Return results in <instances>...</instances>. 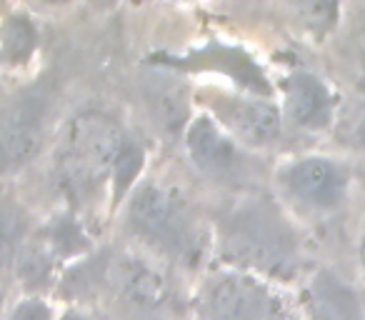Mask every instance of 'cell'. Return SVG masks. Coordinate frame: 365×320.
<instances>
[{"label": "cell", "mask_w": 365, "mask_h": 320, "mask_svg": "<svg viewBox=\"0 0 365 320\" xmlns=\"http://www.w3.org/2000/svg\"><path fill=\"white\" fill-rule=\"evenodd\" d=\"M48 100L41 93L21 98L0 123V170L16 168L38 148Z\"/></svg>", "instance_id": "obj_5"}, {"label": "cell", "mask_w": 365, "mask_h": 320, "mask_svg": "<svg viewBox=\"0 0 365 320\" xmlns=\"http://www.w3.org/2000/svg\"><path fill=\"white\" fill-rule=\"evenodd\" d=\"M283 183L295 200L315 210H330L340 205L348 188V178L328 158H300L288 165Z\"/></svg>", "instance_id": "obj_4"}, {"label": "cell", "mask_w": 365, "mask_h": 320, "mask_svg": "<svg viewBox=\"0 0 365 320\" xmlns=\"http://www.w3.org/2000/svg\"><path fill=\"white\" fill-rule=\"evenodd\" d=\"M225 253L258 270L290 268L295 260V235L278 210L265 203H245L225 223Z\"/></svg>", "instance_id": "obj_1"}, {"label": "cell", "mask_w": 365, "mask_h": 320, "mask_svg": "<svg viewBox=\"0 0 365 320\" xmlns=\"http://www.w3.org/2000/svg\"><path fill=\"white\" fill-rule=\"evenodd\" d=\"M215 113L223 125L248 145H270L280 133V113L258 98H220Z\"/></svg>", "instance_id": "obj_6"}, {"label": "cell", "mask_w": 365, "mask_h": 320, "mask_svg": "<svg viewBox=\"0 0 365 320\" xmlns=\"http://www.w3.org/2000/svg\"><path fill=\"white\" fill-rule=\"evenodd\" d=\"M0 41H3V53L8 61L23 63L36 48V28L31 26L28 18H11L3 26Z\"/></svg>", "instance_id": "obj_10"}, {"label": "cell", "mask_w": 365, "mask_h": 320, "mask_svg": "<svg viewBox=\"0 0 365 320\" xmlns=\"http://www.w3.org/2000/svg\"><path fill=\"white\" fill-rule=\"evenodd\" d=\"M310 320H363V305L350 285L333 273H318L305 288Z\"/></svg>", "instance_id": "obj_9"}, {"label": "cell", "mask_w": 365, "mask_h": 320, "mask_svg": "<svg viewBox=\"0 0 365 320\" xmlns=\"http://www.w3.org/2000/svg\"><path fill=\"white\" fill-rule=\"evenodd\" d=\"M285 93V108L295 125L303 128H325L330 123V110L333 100L323 83L310 73H293L283 83Z\"/></svg>", "instance_id": "obj_8"}, {"label": "cell", "mask_w": 365, "mask_h": 320, "mask_svg": "<svg viewBox=\"0 0 365 320\" xmlns=\"http://www.w3.org/2000/svg\"><path fill=\"white\" fill-rule=\"evenodd\" d=\"M18 238V218L11 213H0V265H6L13 255Z\"/></svg>", "instance_id": "obj_11"}, {"label": "cell", "mask_w": 365, "mask_h": 320, "mask_svg": "<svg viewBox=\"0 0 365 320\" xmlns=\"http://www.w3.org/2000/svg\"><path fill=\"white\" fill-rule=\"evenodd\" d=\"M203 320H288L285 308L263 283L243 275H218L200 300Z\"/></svg>", "instance_id": "obj_3"}, {"label": "cell", "mask_w": 365, "mask_h": 320, "mask_svg": "<svg viewBox=\"0 0 365 320\" xmlns=\"http://www.w3.org/2000/svg\"><path fill=\"white\" fill-rule=\"evenodd\" d=\"M63 320H83L81 315H76V313H68V315H63Z\"/></svg>", "instance_id": "obj_13"}, {"label": "cell", "mask_w": 365, "mask_h": 320, "mask_svg": "<svg viewBox=\"0 0 365 320\" xmlns=\"http://www.w3.org/2000/svg\"><path fill=\"white\" fill-rule=\"evenodd\" d=\"M185 148H188L193 163L213 178H228L238 168V153L235 145L223 135L210 118H195L185 133Z\"/></svg>", "instance_id": "obj_7"}, {"label": "cell", "mask_w": 365, "mask_h": 320, "mask_svg": "<svg viewBox=\"0 0 365 320\" xmlns=\"http://www.w3.org/2000/svg\"><path fill=\"white\" fill-rule=\"evenodd\" d=\"M13 320H51V310L41 300H28L13 313Z\"/></svg>", "instance_id": "obj_12"}, {"label": "cell", "mask_w": 365, "mask_h": 320, "mask_svg": "<svg viewBox=\"0 0 365 320\" xmlns=\"http://www.w3.org/2000/svg\"><path fill=\"white\" fill-rule=\"evenodd\" d=\"M130 223L143 238L175 255H190L195 248V233L190 215L165 190L143 185L130 203Z\"/></svg>", "instance_id": "obj_2"}]
</instances>
